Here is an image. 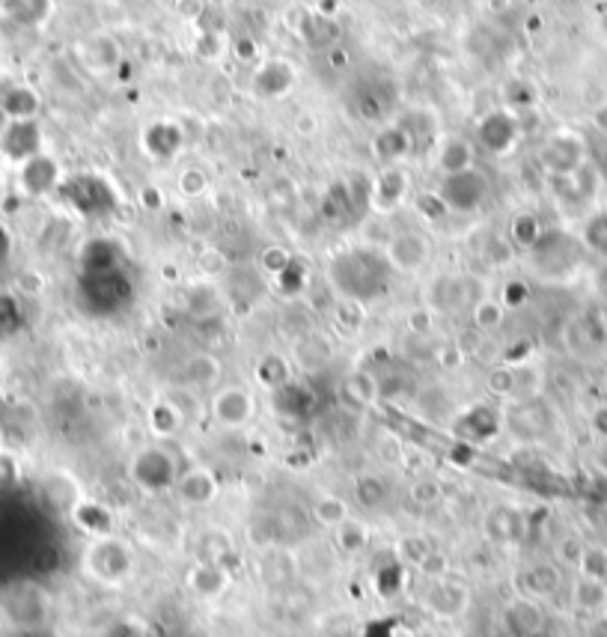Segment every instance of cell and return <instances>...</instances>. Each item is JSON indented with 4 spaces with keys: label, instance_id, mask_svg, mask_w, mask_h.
<instances>
[{
    "label": "cell",
    "instance_id": "6da1fadb",
    "mask_svg": "<svg viewBox=\"0 0 607 637\" xmlns=\"http://www.w3.org/2000/svg\"><path fill=\"white\" fill-rule=\"evenodd\" d=\"M390 262L384 254H375V248H352L334 256L331 262V280L349 301L378 298L387 289L390 280Z\"/></svg>",
    "mask_w": 607,
    "mask_h": 637
},
{
    "label": "cell",
    "instance_id": "7a4b0ae2",
    "mask_svg": "<svg viewBox=\"0 0 607 637\" xmlns=\"http://www.w3.org/2000/svg\"><path fill=\"white\" fill-rule=\"evenodd\" d=\"M81 569L87 578H93L96 584H105V587H122L125 581L134 578L137 572V554L134 548L108 533V536H96L84 554H81Z\"/></svg>",
    "mask_w": 607,
    "mask_h": 637
},
{
    "label": "cell",
    "instance_id": "3957f363",
    "mask_svg": "<svg viewBox=\"0 0 607 637\" xmlns=\"http://www.w3.org/2000/svg\"><path fill=\"white\" fill-rule=\"evenodd\" d=\"M128 474H131V480L143 492H167V489L176 486V480H179L182 471H179V465H176V459H173L170 450H164V447H143L131 459Z\"/></svg>",
    "mask_w": 607,
    "mask_h": 637
},
{
    "label": "cell",
    "instance_id": "277c9868",
    "mask_svg": "<svg viewBox=\"0 0 607 637\" xmlns=\"http://www.w3.org/2000/svg\"><path fill=\"white\" fill-rule=\"evenodd\" d=\"M578 242L560 233H542L539 242L527 251L530 254V268L545 277V280H560L569 274V268L578 262Z\"/></svg>",
    "mask_w": 607,
    "mask_h": 637
},
{
    "label": "cell",
    "instance_id": "5b68a950",
    "mask_svg": "<svg viewBox=\"0 0 607 637\" xmlns=\"http://www.w3.org/2000/svg\"><path fill=\"white\" fill-rule=\"evenodd\" d=\"M491 182L486 173H480L477 167H468L462 173H450L444 176L438 194L447 206V212H474L486 203Z\"/></svg>",
    "mask_w": 607,
    "mask_h": 637
},
{
    "label": "cell",
    "instance_id": "8992f818",
    "mask_svg": "<svg viewBox=\"0 0 607 637\" xmlns=\"http://www.w3.org/2000/svg\"><path fill=\"white\" fill-rule=\"evenodd\" d=\"M0 614L18 626V629H36L45 623L48 617V599L45 590H39L36 584H21L15 590H9L0 602Z\"/></svg>",
    "mask_w": 607,
    "mask_h": 637
},
{
    "label": "cell",
    "instance_id": "52a82bcc",
    "mask_svg": "<svg viewBox=\"0 0 607 637\" xmlns=\"http://www.w3.org/2000/svg\"><path fill=\"white\" fill-rule=\"evenodd\" d=\"M60 194L69 197V203L75 209H81L84 215H105L114 209L117 203V194L111 191V185L99 176H75V179H66L60 185Z\"/></svg>",
    "mask_w": 607,
    "mask_h": 637
},
{
    "label": "cell",
    "instance_id": "ba28073f",
    "mask_svg": "<svg viewBox=\"0 0 607 637\" xmlns=\"http://www.w3.org/2000/svg\"><path fill=\"white\" fill-rule=\"evenodd\" d=\"M209 411H212V420L221 423L224 429H242L253 420L256 402H253V393L247 387L230 384V387H221V390L212 393Z\"/></svg>",
    "mask_w": 607,
    "mask_h": 637
},
{
    "label": "cell",
    "instance_id": "9c48e42d",
    "mask_svg": "<svg viewBox=\"0 0 607 637\" xmlns=\"http://www.w3.org/2000/svg\"><path fill=\"white\" fill-rule=\"evenodd\" d=\"M387 251V262L393 271H402V274H414L420 271L426 262H429V254H432V245L423 233L417 230H402V233H393L384 245Z\"/></svg>",
    "mask_w": 607,
    "mask_h": 637
},
{
    "label": "cell",
    "instance_id": "30bf717a",
    "mask_svg": "<svg viewBox=\"0 0 607 637\" xmlns=\"http://www.w3.org/2000/svg\"><path fill=\"white\" fill-rule=\"evenodd\" d=\"M477 283H480V280H474V277H453V274L438 277V280H432V286H429V304H432L438 313L471 310V307L480 301V295L471 292V286H477ZM483 298H486V295H483Z\"/></svg>",
    "mask_w": 607,
    "mask_h": 637
},
{
    "label": "cell",
    "instance_id": "8fae6325",
    "mask_svg": "<svg viewBox=\"0 0 607 637\" xmlns=\"http://www.w3.org/2000/svg\"><path fill=\"white\" fill-rule=\"evenodd\" d=\"M185 587L203 599V602H218L221 596L230 593L233 587V575L224 563H215V560H200L197 566H191V572L185 575Z\"/></svg>",
    "mask_w": 607,
    "mask_h": 637
},
{
    "label": "cell",
    "instance_id": "7c38bea8",
    "mask_svg": "<svg viewBox=\"0 0 607 637\" xmlns=\"http://www.w3.org/2000/svg\"><path fill=\"white\" fill-rule=\"evenodd\" d=\"M18 182H21V191L27 197H42V194H51L63 185V176H60V167L51 155L39 152L33 155L30 161L21 164V173H18Z\"/></svg>",
    "mask_w": 607,
    "mask_h": 637
},
{
    "label": "cell",
    "instance_id": "4fadbf2b",
    "mask_svg": "<svg viewBox=\"0 0 607 637\" xmlns=\"http://www.w3.org/2000/svg\"><path fill=\"white\" fill-rule=\"evenodd\" d=\"M426 608L438 620H459L471 608V590L465 584H456V581L441 578V581L432 584V590L426 596Z\"/></svg>",
    "mask_w": 607,
    "mask_h": 637
},
{
    "label": "cell",
    "instance_id": "5bb4252c",
    "mask_svg": "<svg viewBox=\"0 0 607 637\" xmlns=\"http://www.w3.org/2000/svg\"><path fill=\"white\" fill-rule=\"evenodd\" d=\"M0 152L12 161H30L33 155L42 152V128L36 120H21V123H9L6 131L0 134Z\"/></svg>",
    "mask_w": 607,
    "mask_h": 637
},
{
    "label": "cell",
    "instance_id": "9a60e30c",
    "mask_svg": "<svg viewBox=\"0 0 607 637\" xmlns=\"http://www.w3.org/2000/svg\"><path fill=\"white\" fill-rule=\"evenodd\" d=\"M173 489L182 498V504H188V507H209V504H215V498L221 492V483H218V477L209 468H188V471L179 474V480H176Z\"/></svg>",
    "mask_w": 607,
    "mask_h": 637
},
{
    "label": "cell",
    "instance_id": "2e32d148",
    "mask_svg": "<svg viewBox=\"0 0 607 637\" xmlns=\"http://www.w3.org/2000/svg\"><path fill=\"white\" fill-rule=\"evenodd\" d=\"M483 533H486V539L491 545L509 548L515 542H521V536H524V515L515 510V507L497 504L483 518Z\"/></svg>",
    "mask_w": 607,
    "mask_h": 637
},
{
    "label": "cell",
    "instance_id": "e0dca14e",
    "mask_svg": "<svg viewBox=\"0 0 607 637\" xmlns=\"http://www.w3.org/2000/svg\"><path fill=\"white\" fill-rule=\"evenodd\" d=\"M295 84V69L286 63V60H268L256 69L253 75V96L265 99V102H274V99H283Z\"/></svg>",
    "mask_w": 607,
    "mask_h": 637
},
{
    "label": "cell",
    "instance_id": "ac0fdd59",
    "mask_svg": "<svg viewBox=\"0 0 607 637\" xmlns=\"http://www.w3.org/2000/svg\"><path fill=\"white\" fill-rule=\"evenodd\" d=\"M480 143L486 146L491 155H506L512 152V146L518 143V123L506 108L491 111L486 120L480 123Z\"/></svg>",
    "mask_w": 607,
    "mask_h": 637
},
{
    "label": "cell",
    "instance_id": "d6986e66",
    "mask_svg": "<svg viewBox=\"0 0 607 637\" xmlns=\"http://www.w3.org/2000/svg\"><path fill=\"white\" fill-rule=\"evenodd\" d=\"M506 423H509V429L518 438H539L548 429V408L536 396L518 399V402H512V408L506 414Z\"/></svg>",
    "mask_w": 607,
    "mask_h": 637
},
{
    "label": "cell",
    "instance_id": "ffe728a7",
    "mask_svg": "<svg viewBox=\"0 0 607 637\" xmlns=\"http://www.w3.org/2000/svg\"><path fill=\"white\" fill-rule=\"evenodd\" d=\"M515 587L524 599H548L563 587V575L554 563H533L515 578Z\"/></svg>",
    "mask_w": 607,
    "mask_h": 637
},
{
    "label": "cell",
    "instance_id": "44dd1931",
    "mask_svg": "<svg viewBox=\"0 0 607 637\" xmlns=\"http://www.w3.org/2000/svg\"><path fill=\"white\" fill-rule=\"evenodd\" d=\"M408 194V176L396 167L384 170L381 176H375L372 188H369V203L378 212H393Z\"/></svg>",
    "mask_w": 607,
    "mask_h": 637
},
{
    "label": "cell",
    "instance_id": "7402d4cb",
    "mask_svg": "<svg viewBox=\"0 0 607 637\" xmlns=\"http://www.w3.org/2000/svg\"><path fill=\"white\" fill-rule=\"evenodd\" d=\"M140 143H143L146 155L167 161V158L179 155V149H182V143H185V134H182V128L176 126V123L161 120V123L146 126L143 137H140Z\"/></svg>",
    "mask_w": 607,
    "mask_h": 637
},
{
    "label": "cell",
    "instance_id": "603a6c76",
    "mask_svg": "<svg viewBox=\"0 0 607 637\" xmlns=\"http://www.w3.org/2000/svg\"><path fill=\"white\" fill-rule=\"evenodd\" d=\"M569 602L578 614H587V617H599L605 614L607 608V581H599V578H584L578 575L569 587Z\"/></svg>",
    "mask_w": 607,
    "mask_h": 637
},
{
    "label": "cell",
    "instance_id": "cb8c5ba5",
    "mask_svg": "<svg viewBox=\"0 0 607 637\" xmlns=\"http://www.w3.org/2000/svg\"><path fill=\"white\" fill-rule=\"evenodd\" d=\"M581 137L563 131V134H554L548 143H545V152H542V161L554 170V173H572L578 164H581Z\"/></svg>",
    "mask_w": 607,
    "mask_h": 637
},
{
    "label": "cell",
    "instance_id": "d4e9b609",
    "mask_svg": "<svg viewBox=\"0 0 607 637\" xmlns=\"http://www.w3.org/2000/svg\"><path fill=\"white\" fill-rule=\"evenodd\" d=\"M295 569H298V563H295L292 551H286L283 545H274V548L259 551V578L268 587L289 584L295 578Z\"/></svg>",
    "mask_w": 607,
    "mask_h": 637
},
{
    "label": "cell",
    "instance_id": "484cf974",
    "mask_svg": "<svg viewBox=\"0 0 607 637\" xmlns=\"http://www.w3.org/2000/svg\"><path fill=\"white\" fill-rule=\"evenodd\" d=\"M506 626L515 637H533L542 632L545 626V614L536 605V599H524L518 596L509 608H506Z\"/></svg>",
    "mask_w": 607,
    "mask_h": 637
},
{
    "label": "cell",
    "instance_id": "4316f807",
    "mask_svg": "<svg viewBox=\"0 0 607 637\" xmlns=\"http://www.w3.org/2000/svg\"><path fill=\"white\" fill-rule=\"evenodd\" d=\"M221 373H224L221 361L215 355H209V352L191 355L188 364H185V370H182L185 384H191L194 390H212L215 384L221 382Z\"/></svg>",
    "mask_w": 607,
    "mask_h": 637
},
{
    "label": "cell",
    "instance_id": "83f0119b",
    "mask_svg": "<svg viewBox=\"0 0 607 637\" xmlns=\"http://www.w3.org/2000/svg\"><path fill=\"white\" fill-rule=\"evenodd\" d=\"M411 146H414V137H411V131L405 126L381 128V131L375 134V140H372V149H375L378 158H384V161H399V158H405V155L411 152Z\"/></svg>",
    "mask_w": 607,
    "mask_h": 637
},
{
    "label": "cell",
    "instance_id": "f1b7e54d",
    "mask_svg": "<svg viewBox=\"0 0 607 637\" xmlns=\"http://www.w3.org/2000/svg\"><path fill=\"white\" fill-rule=\"evenodd\" d=\"M3 114L9 117V123H21V120H36L39 114V96L30 87H12L3 99H0Z\"/></svg>",
    "mask_w": 607,
    "mask_h": 637
},
{
    "label": "cell",
    "instance_id": "f546056e",
    "mask_svg": "<svg viewBox=\"0 0 607 637\" xmlns=\"http://www.w3.org/2000/svg\"><path fill=\"white\" fill-rule=\"evenodd\" d=\"M295 361L301 364V370L316 373L331 361V346L319 334H307L295 343Z\"/></svg>",
    "mask_w": 607,
    "mask_h": 637
},
{
    "label": "cell",
    "instance_id": "4dcf8cb0",
    "mask_svg": "<svg viewBox=\"0 0 607 637\" xmlns=\"http://www.w3.org/2000/svg\"><path fill=\"white\" fill-rule=\"evenodd\" d=\"M182 423H185V411H182L176 402H170V399L155 402L152 411H149V426H152V432L161 435V438L176 435V432L182 429Z\"/></svg>",
    "mask_w": 607,
    "mask_h": 637
},
{
    "label": "cell",
    "instance_id": "1f68e13d",
    "mask_svg": "<svg viewBox=\"0 0 607 637\" xmlns=\"http://www.w3.org/2000/svg\"><path fill=\"white\" fill-rule=\"evenodd\" d=\"M343 393H346V399H349L352 405L369 408V405H375V399H378V379H375L369 370H355V373L346 376Z\"/></svg>",
    "mask_w": 607,
    "mask_h": 637
},
{
    "label": "cell",
    "instance_id": "d6a6232c",
    "mask_svg": "<svg viewBox=\"0 0 607 637\" xmlns=\"http://www.w3.org/2000/svg\"><path fill=\"white\" fill-rule=\"evenodd\" d=\"M313 518H316L322 527L337 530V527H343V524L352 518V507H349V501H343V498H337V495H325V498H319V501L313 504Z\"/></svg>",
    "mask_w": 607,
    "mask_h": 637
},
{
    "label": "cell",
    "instance_id": "836d02e7",
    "mask_svg": "<svg viewBox=\"0 0 607 637\" xmlns=\"http://www.w3.org/2000/svg\"><path fill=\"white\" fill-rule=\"evenodd\" d=\"M468 167H474V146L468 140H462V137L447 140L444 149H441V170H444V176L462 173Z\"/></svg>",
    "mask_w": 607,
    "mask_h": 637
},
{
    "label": "cell",
    "instance_id": "e575fe53",
    "mask_svg": "<svg viewBox=\"0 0 607 637\" xmlns=\"http://www.w3.org/2000/svg\"><path fill=\"white\" fill-rule=\"evenodd\" d=\"M84 51H87V63H90L93 69H99V72H108V69L120 60V45H117V39H111V36H93V39L84 45Z\"/></svg>",
    "mask_w": 607,
    "mask_h": 637
},
{
    "label": "cell",
    "instance_id": "d590c367",
    "mask_svg": "<svg viewBox=\"0 0 607 637\" xmlns=\"http://www.w3.org/2000/svg\"><path fill=\"white\" fill-rule=\"evenodd\" d=\"M578 575L607 581V548L605 545H584V554L578 560Z\"/></svg>",
    "mask_w": 607,
    "mask_h": 637
},
{
    "label": "cell",
    "instance_id": "8d00e7d4",
    "mask_svg": "<svg viewBox=\"0 0 607 637\" xmlns=\"http://www.w3.org/2000/svg\"><path fill=\"white\" fill-rule=\"evenodd\" d=\"M256 376H259V382L265 384V387H283L286 379H289V367H286V361L283 358H277V355H265L262 361H259V367H256Z\"/></svg>",
    "mask_w": 607,
    "mask_h": 637
},
{
    "label": "cell",
    "instance_id": "74e56055",
    "mask_svg": "<svg viewBox=\"0 0 607 637\" xmlns=\"http://www.w3.org/2000/svg\"><path fill=\"white\" fill-rule=\"evenodd\" d=\"M471 319H474V325H477L480 331H491V328H497L500 319H503V304L486 295V298H480V301L471 307Z\"/></svg>",
    "mask_w": 607,
    "mask_h": 637
},
{
    "label": "cell",
    "instance_id": "f35d334b",
    "mask_svg": "<svg viewBox=\"0 0 607 637\" xmlns=\"http://www.w3.org/2000/svg\"><path fill=\"white\" fill-rule=\"evenodd\" d=\"M355 498L364 507H381L384 498H387V489L378 477L366 474V477H358V483H355Z\"/></svg>",
    "mask_w": 607,
    "mask_h": 637
},
{
    "label": "cell",
    "instance_id": "ab89813d",
    "mask_svg": "<svg viewBox=\"0 0 607 637\" xmlns=\"http://www.w3.org/2000/svg\"><path fill=\"white\" fill-rule=\"evenodd\" d=\"M539 236H542V227H539V221L533 215H518L512 221V242L515 245H521V248L530 251L539 242Z\"/></svg>",
    "mask_w": 607,
    "mask_h": 637
},
{
    "label": "cell",
    "instance_id": "60d3db41",
    "mask_svg": "<svg viewBox=\"0 0 607 637\" xmlns=\"http://www.w3.org/2000/svg\"><path fill=\"white\" fill-rule=\"evenodd\" d=\"M337 539H340L343 551H361L364 545H369V527L349 518L343 527H337Z\"/></svg>",
    "mask_w": 607,
    "mask_h": 637
},
{
    "label": "cell",
    "instance_id": "b9f144b4",
    "mask_svg": "<svg viewBox=\"0 0 607 637\" xmlns=\"http://www.w3.org/2000/svg\"><path fill=\"white\" fill-rule=\"evenodd\" d=\"M179 191H182L185 197H203V194L209 191V176H206L203 170H197V167L182 170V173H179Z\"/></svg>",
    "mask_w": 607,
    "mask_h": 637
},
{
    "label": "cell",
    "instance_id": "7bdbcfd3",
    "mask_svg": "<svg viewBox=\"0 0 607 637\" xmlns=\"http://www.w3.org/2000/svg\"><path fill=\"white\" fill-rule=\"evenodd\" d=\"M6 6H9V12H12L15 18H21V21L33 24V21H39V18L45 15L48 0H9Z\"/></svg>",
    "mask_w": 607,
    "mask_h": 637
},
{
    "label": "cell",
    "instance_id": "ee69618b",
    "mask_svg": "<svg viewBox=\"0 0 607 637\" xmlns=\"http://www.w3.org/2000/svg\"><path fill=\"white\" fill-rule=\"evenodd\" d=\"M584 242H587V248H593V251H599V254H607V218H593L590 224H587V230H584Z\"/></svg>",
    "mask_w": 607,
    "mask_h": 637
},
{
    "label": "cell",
    "instance_id": "f6af8a7d",
    "mask_svg": "<svg viewBox=\"0 0 607 637\" xmlns=\"http://www.w3.org/2000/svg\"><path fill=\"white\" fill-rule=\"evenodd\" d=\"M224 36H221V30H203V36H200V45H197V54L200 57H206V60H218L221 54H224Z\"/></svg>",
    "mask_w": 607,
    "mask_h": 637
},
{
    "label": "cell",
    "instance_id": "bcb514c9",
    "mask_svg": "<svg viewBox=\"0 0 607 637\" xmlns=\"http://www.w3.org/2000/svg\"><path fill=\"white\" fill-rule=\"evenodd\" d=\"M417 209H420V215L426 212L432 221L441 218V215H447V206H444V200H441L438 191H435V194H420V197H417Z\"/></svg>",
    "mask_w": 607,
    "mask_h": 637
},
{
    "label": "cell",
    "instance_id": "7dc6e473",
    "mask_svg": "<svg viewBox=\"0 0 607 637\" xmlns=\"http://www.w3.org/2000/svg\"><path fill=\"white\" fill-rule=\"evenodd\" d=\"M289 262H292V259L283 254L280 248H268V251L262 254V268H265L268 274H277V277L289 268Z\"/></svg>",
    "mask_w": 607,
    "mask_h": 637
},
{
    "label": "cell",
    "instance_id": "c3c4849f",
    "mask_svg": "<svg viewBox=\"0 0 607 637\" xmlns=\"http://www.w3.org/2000/svg\"><path fill=\"white\" fill-rule=\"evenodd\" d=\"M581 554H584V542L578 539V536H569V539H563L560 542V560L566 563V566H578V560H581Z\"/></svg>",
    "mask_w": 607,
    "mask_h": 637
},
{
    "label": "cell",
    "instance_id": "681fc988",
    "mask_svg": "<svg viewBox=\"0 0 607 637\" xmlns=\"http://www.w3.org/2000/svg\"><path fill=\"white\" fill-rule=\"evenodd\" d=\"M209 3L206 0H176V12L188 21H200L206 15Z\"/></svg>",
    "mask_w": 607,
    "mask_h": 637
},
{
    "label": "cell",
    "instance_id": "f907efd6",
    "mask_svg": "<svg viewBox=\"0 0 607 637\" xmlns=\"http://www.w3.org/2000/svg\"><path fill=\"white\" fill-rule=\"evenodd\" d=\"M411 495H414L417 504H435V501L441 498V486L432 483V480H426V483H417Z\"/></svg>",
    "mask_w": 607,
    "mask_h": 637
},
{
    "label": "cell",
    "instance_id": "816d5d0a",
    "mask_svg": "<svg viewBox=\"0 0 607 637\" xmlns=\"http://www.w3.org/2000/svg\"><path fill=\"white\" fill-rule=\"evenodd\" d=\"M200 265L206 268V274H221L227 268V256L221 254V251H215V248H209L206 254L200 256Z\"/></svg>",
    "mask_w": 607,
    "mask_h": 637
},
{
    "label": "cell",
    "instance_id": "f5cc1de1",
    "mask_svg": "<svg viewBox=\"0 0 607 637\" xmlns=\"http://www.w3.org/2000/svg\"><path fill=\"white\" fill-rule=\"evenodd\" d=\"M587 637H607V614L593 617V623H590V629H587Z\"/></svg>",
    "mask_w": 607,
    "mask_h": 637
},
{
    "label": "cell",
    "instance_id": "db71d44e",
    "mask_svg": "<svg viewBox=\"0 0 607 637\" xmlns=\"http://www.w3.org/2000/svg\"><path fill=\"white\" fill-rule=\"evenodd\" d=\"M593 426H596V432H599V435H605L607 438V408L596 411V417H593Z\"/></svg>",
    "mask_w": 607,
    "mask_h": 637
},
{
    "label": "cell",
    "instance_id": "11a10c76",
    "mask_svg": "<svg viewBox=\"0 0 607 637\" xmlns=\"http://www.w3.org/2000/svg\"><path fill=\"white\" fill-rule=\"evenodd\" d=\"M120 6H125V9H131V12H140V9H146V6H152L155 0H117Z\"/></svg>",
    "mask_w": 607,
    "mask_h": 637
},
{
    "label": "cell",
    "instance_id": "9f6ffc18",
    "mask_svg": "<svg viewBox=\"0 0 607 637\" xmlns=\"http://www.w3.org/2000/svg\"><path fill=\"white\" fill-rule=\"evenodd\" d=\"M298 131H301V134H313V131H316V120H313L310 114H307V117H298Z\"/></svg>",
    "mask_w": 607,
    "mask_h": 637
},
{
    "label": "cell",
    "instance_id": "6f0895ef",
    "mask_svg": "<svg viewBox=\"0 0 607 637\" xmlns=\"http://www.w3.org/2000/svg\"><path fill=\"white\" fill-rule=\"evenodd\" d=\"M596 289H599L602 298H607V265L605 268H599V274H596Z\"/></svg>",
    "mask_w": 607,
    "mask_h": 637
},
{
    "label": "cell",
    "instance_id": "680465c9",
    "mask_svg": "<svg viewBox=\"0 0 607 637\" xmlns=\"http://www.w3.org/2000/svg\"><path fill=\"white\" fill-rule=\"evenodd\" d=\"M6 254H9V236H6V233L0 230V259H3Z\"/></svg>",
    "mask_w": 607,
    "mask_h": 637
},
{
    "label": "cell",
    "instance_id": "91938a15",
    "mask_svg": "<svg viewBox=\"0 0 607 637\" xmlns=\"http://www.w3.org/2000/svg\"><path fill=\"white\" fill-rule=\"evenodd\" d=\"M6 126H9V117L3 114V108H0V134L6 131Z\"/></svg>",
    "mask_w": 607,
    "mask_h": 637
},
{
    "label": "cell",
    "instance_id": "94428289",
    "mask_svg": "<svg viewBox=\"0 0 607 637\" xmlns=\"http://www.w3.org/2000/svg\"><path fill=\"white\" fill-rule=\"evenodd\" d=\"M206 3H212V6H224V3H230V0H206Z\"/></svg>",
    "mask_w": 607,
    "mask_h": 637
},
{
    "label": "cell",
    "instance_id": "6125c7cd",
    "mask_svg": "<svg viewBox=\"0 0 607 637\" xmlns=\"http://www.w3.org/2000/svg\"><path fill=\"white\" fill-rule=\"evenodd\" d=\"M3 188H6V182H3V173H0V197H3Z\"/></svg>",
    "mask_w": 607,
    "mask_h": 637
}]
</instances>
